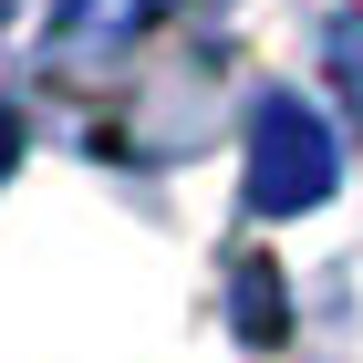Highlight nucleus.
<instances>
[{
  "instance_id": "nucleus-1",
  "label": "nucleus",
  "mask_w": 363,
  "mask_h": 363,
  "mask_svg": "<svg viewBox=\"0 0 363 363\" xmlns=\"http://www.w3.org/2000/svg\"><path fill=\"white\" fill-rule=\"evenodd\" d=\"M333 177H342L333 125L301 94H259V114H250V208L259 218H301V208L333 197Z\"/></svg>"
},
{
  "instance_id": "nucleus-2",
  "label": "nucleus",
  "mask_w": 363,
  "mask_h": 363,
  "mask_svg": "<svg viewBox=\"0 0 363 363\" xmlns=\"http://www.w3.org/2000/svg\"><path fill=\"white\" fill-rule=\"evenodd\" d=\"M156 11H167V0H52V52L94 62V52H114V42H135Z\"/></svg>"
},
{
  "instance_id": "nucleus-3",
  "label": "nucleus",
  "mask_w": 363,
  "mask_h": 363,
  "mask_svg": "<svg viewBox=\"0 0 363 363\" xmlns=\"http://www.w3.org/2000/svg\"><path fill=\"white\" fill-rule=\"evenodd\" d=\"M228 311L250 322V342H280V280H270V259H239V291H228Z\"/></svg>"
},
{
  "instance_id": "nucleus-4",
  "label": "nucleus",
  "mask_w": 363,
  "mask_h": 363,
  "mask_svg": "<svg viewBox=\"0 0 363 363\" xmlns=\"http://www.w3.org/2000/svg\"><path fill=\"white\" fill-rule=\"evenodd\" d=\"M322 62H333V84H342V104L363 114V21L342 11V21H322Z\"/></svg>"
},
{
  "instance_id": "nucleus-5",
  "label": "nucleus",
  "mask_w": 363,
  "mask_h": 363,
  "mask_svg": "<svg viewBox=\"0 0 363 363\" xmlns=\"http://www.w3.org/2000/svg\"><path fill=\"white\" fill-rule=\"evenodd\" d=\"M11 167H21V114L0 104V177H11Z\"/></svg>"
},
{
  "instance_id": "nucleus-6",
  "label": "nucleus",
  "mask_w": 363,
  "mask_h": 363,
  "mask_svg": "<svg viewBox=\"0 0 363 363\" xmlns=\"http://www.w3.org/2000/svg\"><path fill=\"white\" fill-rule=\"evenodd\" d=\"M0 11H11V0H0Z\"/></svg>"
}]
</instances>
